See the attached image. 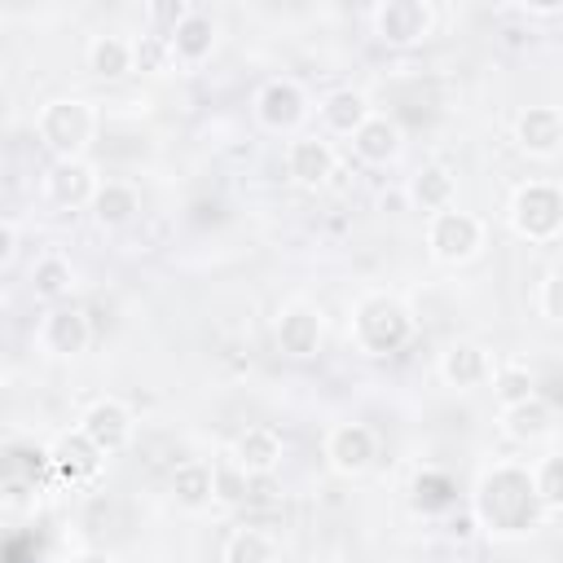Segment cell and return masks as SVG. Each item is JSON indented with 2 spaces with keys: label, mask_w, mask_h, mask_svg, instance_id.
<instances>
[{
  "label": "cell",
  "mask_w": 563,
  "mask_h": 563,
  "mask_svg": "<svg viewBox=\"0 0 563 563\" xmlns=\"http://www.w3.org/2000/svg\"><path fill=\"white\" fill-rule=\"evenodd\" d=\"M541 497L532 484V466H515V462H497L493 471L479 475L475 484V523L493 537H523L537 528L541 519Z\"/></svg>",
  "instance_id": "cell-1"
},
{
  "label": "cell",
  "mask_w": 563,
  "mask_h": 563,
  "mask_svg": "<svg viewBox=\"0 0 563 563\" xmlns=\"http://www.w3.org/2000/svg\"><path fill=\"white\" fill-rule=\"evenodd\" d=\"M347 334L352 343L365 352V356H387V352H400L413 334V317L409 308L396 299V295H383V290H369L352 303V321H347Z\"/></svg>",
  "instance_id": "cell-2"
},
{
  "label": "cell",
  "mask_w": 563,
  "mask_h": 563,
  "mask_svg": "<svg viewBox=\"0 0 563 563\" xmlns=\"http://www.w3.org/2000/svg\"><path fill=\"white\" fill-rule=\"evenodd\" d=\"M97 132V114L79 97H53L35 114V136L57 154V158H84L88 141Z\"/></svg>",
  "instance_id": "cell-3"
},
{
  "label": "cell",
  "mask_w": 563,
  "mask_h": 563,
  "mask_svg": "<svg viewBox=\"0 0 563 563\" xmlns=\"http://www.w3.org/2000/svg\"><path fill=\"white\" fill-rule=\"evenodd\" d=\"M510 229L523 242H554L563 233V189L550 180H528L510 198Z\"/></svg>",
  "instance_id": "cell-4"
},
{
  "label": "cell",
  "mask_w": 563,
  "mask_h": 563,
  "mask_svg": "<svg viewBox=\"0 0 563 563\" xmlns=\"http://www.w3.org/2000/svg\"><path fill=\"white\" fill-rule=\"evenodd\" d=\"M484 246V220L462 211V207H444L435 216H427V251L435 264H466L475 260Z\"/></svg>",
  "instance_id": "cell-5"
},
{
  "label": "cell",
  "mask_w": 563,
  "mask_h": 563,
  "mask_svg": "<svg viewBox=\"0 0 563 563\" xmlns=\"http://www.w3.org/2000/svg\"><path fill=\"white\" fill-rule=\"evenodd\" d=\"M374 35L387 48H409L435 35V9L427 0H383L374 9Z\"/></svg>",
  "instance_id": "cell-6"
},
{
  "label": "cell",
  "mask_w": 563,
  "mask_h": 563,
  "mask_svg": "<svg viewBox=\"0 0 563 563\" xmlns=\"http://www.w3.org/2000/svg\"><path fill=\"white\" fill-rule=\"evenodd\" d=\"M325 462H330V471L334 475H343V479H356V475H365L369 466H374V457H378V435H374V427H365V422H334L330 431H325Z\"/></svg>",
  "instance_id": "cell-7"
},
{
  "label": "cell",
  "mask_w": 563,
  "mask_h": 563,
  "mask_svg": "<svg viewBox=\"0 0 563 563\" xmlns=\"http://www.w3.org/2000/svg\"><path fill=\"white\" fill-rule=\"evenodd\" d=\"M35 343L40 352L57 356V361H70V356H84L88 343H92V325H88V312L75 308V303H57L40 317V330H35Z\"/></svg>",
  "instance_id": "cell-8"
},
{
  "label": "cell",
  "mask_w": 563,
  "mask_h": 563,
  "mask_svg": "<svg viewBox=\"0 0 563 563\" xmlns=\"http://www.w3.org/2000/svg\"><path fill=\"white\" fill-rule=\"evenodd\" d=\"M97 172L84 158H53V167L44 172V202L57 211H88L92 194H97Z\"/></svg>",
  "instance_id": "cell-9"
},
{
  "label": "cell",
  "mask_w": 563,
  "mask_h": 563,
  "mask_svg": "<svg viewBox=\"0 0 563 563\" xmlns=\"http://www.w3.org/2000/svg\"><path fill=\"white\" fill-rule=\"evenodd\" d=\"M132 409L123 405V400H114V396H101V400H92L88 409H84V418H79V431L106 453V457H114V453H123L128 444H132Z\"/></svg>",
  "instance_id": "cell-10"
},
{
  "label": "cell",
  "mask_w": 563,
  "mask_h": 563,
  "mask_svg": "<svg viewBox=\"0 0 563 563\" xmlns=\"http://www.w3.org/2000/svg\"><path fill=\"white\" fill-rule=\"evenodd\" d=\"M303 114H308V92H303L295 79H286V75L268 79V84L255 92V119H260L268 132H295V128L303 123Z\"/></svg>",
  "instance_id": "cell-11"
},
{
  "label": "cell",
  "mask_w": 563,
  "mask_h": 563,
  "mask_svg": "<svg viewBox=\"0 0 563 563\" xmlns=\"http://www.w3.org/2000/svg\"><path fill=\"white\" fill-rule=\"evenodd\" d=\"M282 453H286L282 431H277V427H268V422H255V427L238 431V440L229 444V457H233V462H238V471H242V475H251V479H268V475H277Z\"/></svg>",
  "instance_id": "cell-12"
},
{
  "label": "cell",
  "mask_w": 563,
  "mask_h": 563,
  "mask_svg": "<svg viewBox=\"0 0 563 563\" xmlns=\"http://www.w3.org/2000/svg\"><path fill=\"white\" fill-rule=\"evenodd\" d=\"M334 167H339V150L325 136H317V132H299L286 145V176L295 185H303V189L325 185L334 176Z\"/></svg>",
  "instance_id": "cell-13"
},
{
  "label": "cell",
  "mask_w": 563,
  "mask_h": 563,
  "mask_svg": "<svg viewBox=\"0 0 563 563\" xmlns=\"http://www.w3.org/2000/svg\"><path fill=\"white\" fill-rule=\"evenodd\" d=\"M101 462H106V453H101L84 431H66V435L48 449V471H53L62 484H70V488L92 484V479L101 475Z\"/></svg>",
  "instance_id": "cell-14"
},
{
  "label": "cell",
  "mask_w": 563,
  "mask_h": 563,
  "mask_svg": "<svg viewBox=\"0 0 563 563\" xmlns=\"http://www.w3.org/2000/svg\"><path fill=\"white\" fill-rule=\"evenodd\" d=\"M515 145L528 158H554L563 150V110L559 106H528L515 119Z\"/></svg>",
  "instance_id": "cell-15"
},
{
  "label": "cell",
  "mask_w": 563,
  "mask_h": 563,
  "mask_svg": "<svg viewBox=\"0 0 563 563\" xmlns=\"http://www.w3.org/2000/svg\"><path fill=\"white\" fill-rule=\"evenodd\" d=\"M273 334H277V347H282L286 356L303 361V356H312V352L321 347L325 325H321V312H317L312 303H286V308L277 312Z\"/></svg>",
  "instance_id": "cell-16"
},
{
  "label": "cell",
  "mask_w": 563,
  "mask_h": 563,
  "mask_svg": "<svg viewBox=\"0 0 563 563\" xmlns=\"http://www.w3.org/2000/svg\"><path fill=\"white\" fill-rule=\"evenodd\" d=\"M440 378L449 387H457V391H471V387L493 383V356H488V347H479L471 339H453L440 352Z\"/></svg>",
  "instance_id": "cell-17"
},
{
  "label": "cell",
  "mask_w": 563,
  "mask_h": 563,
  "mask_svg": "<svg viewBox=\"0 0 563 563\" xmlns=\"http://www.w3.org/2000/svg\"><path fill=\"white\" fill-rule=\"evenodd\" d=\"M400 141H405V132H400V123L391 119V114H369L356 132H352V154L361 158V163H391L396 154H400Z\"/></svg>",
  "instance_id": "cell-18"
},
{
  "label": "cell",
  "mask_w": 563,
  "mask_h": 563,
  "mask_svg": "<svg viewBox=\"0 0 563 563\" xmlns=\"http://www.w3.org/2000/svg\"><path fill=\"white\" fill-rule=\"evenodd\" d=\"M317 114H321V123H325L330 136H347V141H352V132H356L374 110H369V97H365L361 88H334V92H325V97L317 101Z\"/></svg>",
  "instance_id": "cell-19"
},
{
  "label": "cell",
  "mask_w": 563,
  "mask_h": 563,
  "mask_svg": "<svg viewBox=\"0 0 563 563\" xmlns=\"http://www.w3.org/2000/svg\"><path fill=\"white\" fill-rule=\"evenodd\" d=\"M84 62H88V70H92L97 79H123V75L136 70L132 40L119 35V31H101V35H92L88 48H84Z\"/></svg>",
  "instance_id": "cell-20"
},
{
  "label": "cell",
  "mask_w": 563,
  "mask_h": 563,
  "mask_svg": "<svg viewBox=\"0 0 563 563\" xmlns=\"http://www.w3.org/2000/svg\"><path fill=\"white\" fill-rule=\"evenodd\" d=\"M405 194H409V202H413L418 211L435 216V211L453 207V194H457V176H453L444 163H422V167L409 176Z\"/></svg>",
  "instance_id": "cell-21"
},
{
  "label": "cell",
  "mask_w": 563,
  "mask_h": 563,
  "mask_svg": "<svg viewBox=\"0 0 563 563\" xmlns=\"http://www.w3.org/2000/svg\"><path fill=\"white\" fill-rule=\"evenodd\" d=\"M88 211H92V220L101 229H123V224H132L141 216V194L128 180H101Z\"/></svg>",
  "instance_id": "cell-22"
},
{
  "label": "cell",
  "mask_w": 563,
  "mask_h": 563,
  "mask_svg": "<svg viewBox=\"0 0 563 563\" xmlns=\"http://www.w3.org/2000/svg\"><path fill=\"white\" fill-rule=\"evenodd\" d=\"M167 44H172L176 66H202V62L211 57V48H216V22H211L202 9H194V13L167 35Z\"/></svg>",
  "instance_id": "cell-23"
},
{
  "label": "cell",
  "mask_w": 563,
  "mask_h": 563,
  "mask_svg": "<svg viewBox=\"0 0 563 563\" xmlns=\"http://www.w3.org/2000/svg\"><path fill=\"white\" fill-rule=\"evenodd\" d=\"M70 286H75V268H70L66 255H57V251L35 255V264H31V295H35L40 303H48V308L66 303Z\"/></svg>",
  "instance_id": "cell-24"
},
{
  "label": "cell",
  "mask_w": 563,
  "mask_h": 563,
  "mask_svg": "<svg viewBox=\"0 0 563 563\" xmlns=\"http://www.w3.org/2000/svg\"><path fill=\"white\" fill-rule=\"evenodd\" d=\"M501 431H506L515 444H537V440H545V435L554 431V409H550L541 396L519 400V405L501 409Z\"/></svg>",
  "instance_id": "cell-25"
},
{
  "label": "cell",
  "mask_w": 563,
  "mask_h": 563,
  "mask_svg": "<svg viewBox=\"0 0 563 563\" xmlns=\"http://www.w3.org/2000/svg\"><path fill=\"white\" fill-rule=\"evenodd\" d=\"M172 493L185 510H202L216 501V462H202V457H189L172 471Z\"/></svg>",
  "instance_id": "cell-26"
},
{
  "label": "cell",
  "mask_w": 563,
  "mask_h": 563,
  "mask_svg": "<svg viewBox=\"0 0 563 563\" xmlns=\"http://www.w3.org/2000/svg\"><path fill=\"white\" fill-rule=\"evenodd\" d=\"M220 563H277V541L264 528H233L224 537Z\"/></svg>",
  "instance_id": "cell-27"
},
{
  "label": "cell",
  "mask_w": 563,
  "mask_h": 563,
  "mask_svg": "<svg viewBox=\"0 0 563 563\" xmlns=\"http://www.w3.org/2000/svg\"><path fill=\"white\" fill-rule=\"evenodd\" d=\"M493 396H497L501 409H510V405H519V400H532L537 387H532L528 365H501V369H493Z\"/></svg>",
  "instance_id": "cell-28"
},
{
  "label": "cell",
  "mask_w": 563,
  "mask_h": 563,
  "mask_svg": "<svg viewBox=\"0 0 563 563\" xmlns=\"http://www.w3.org/2000/svg\"><path fill=\"white\" fill-rule=\"evenodd\" d=\"M532 484L545 510H563V453H545L532 466Z\"/></svg>",
  "instance_id": "cell-29"
},
{
  "label": "cell",
  "mask_w": 563,
  "mask_h": 563,
  "mask_svg": "<svg viewBox=\"0 0 563 563\" xmlns=\"http://www.w3.org/2000/svg\"><path fill=\"white\" fill-rule=\"evenodd\" d=\"M132 53H136V70H167V66H176L172 44L158 31H145L141 40H132Z\"/></svg>",
  "instance_id": "cell-30"
},
{
  "label": "cell",
  "mask_w": 563,
  "mask_h": 563,
  "mask_svg": "<svg viewBox=\"0 0 563 563\" xmlns=\"http://www.w3.org/2000/svg\"><path fill=\"white\" fill-rule=\"evenodd\" d=\"M189 13H194V4H185V0H150V4H145V22H150V31H158V35H172Z\"/></svg>",
  "instance_id": "cell-31"
},
{
  "label": "cell",
  "mask_w": 563,
  "mask_h": 563,
  "mask_svg": "<svg viewBox=\"0 0 563 563\" xmlns=\"http://www.w3.org/2000/svg\"><path fill=\"white\" fill-rule=\"evenodd\" d=\"M0 506H4L9 515H18V510L35 506V479H31V475L9 471V475H4V488H0Z\"/></svg>",
  "instance_id": "cell-32"
},
{
  "label": "cell",
  "mask_w": 563,
  "mask_h": 563,
  "mask_svg": "<svg viewBox=\"0 0 563 563\" xmlns=\"http://www.w3.org/2000/svg\"><path fill=\"white\" fill-rule=\"evenodd\" d=\"M537 308H541L545 321L563 325V268H550V273H545L541 290H537Z\"/></svg>",
  "instance_id": "cell-33"
},
{
  "label": "cell",
  "mask_w": 563,
  "mask_h": 563,
  "mask_svg": "<svg viewBox=\"0 0 563 563\" xmlns=\"http://www.w3.org/2000/svg\"><path fill=\"white\" fill-rule=\"evenodd\" d=\"M13 255H18V220L4 216V220H0V268H9Z\"/></svg>",
  "instance_id": "cell-34"
},
{
  "label": "cell",
  "mask_w": 563,
  "mask_h": 563,
  "mask_svg": "<svg viewBox=\"0 0 563 563\" xmlns=\"http://www.w3.org/2000/svg\"><path fill=\"white\" fill-rule=\"evenodd\" d=\"M70 563H119V559H114L110 550H79Z\"/></svg>",
  "instance_id": "cell-35"
},
{
  "label": "cell",
  "mask_w": 563,
  "mask_h": 563,
  "mask_svg": "<svg viewBox=\"0 0 563 563\" xmlns=\"http://www.w3.org/2000/svg\"><path fill=\"white\" fill-rule=\"evenodd\" d=\"M523 13H532V18H554V13H563V4H523Z\"/></svg>",
  "instance_id": "cell-36"
}]
</instances>
